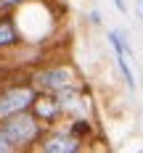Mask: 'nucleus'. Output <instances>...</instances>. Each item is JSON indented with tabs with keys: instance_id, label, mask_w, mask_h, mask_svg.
<instances>
[{
	"instance_id": "1",
	"label": "nucleus",
	"mask_w": 143,
	"mask_h": 153,
	"mask_svg": "<svg viewBox=\"0 0 143 153\" xmlns=\"http://www.w3.org/2000/svg\"><path fill=\"white\" fill-rule=\"evenodd\" d=\"M0 127H3V132H5V137L13 143L16 151L37 148L40 137L45 135V129H48L45 124L32 114V108L29 111H21V114H13V116H8V119H3Z\"/></svg>"
},
{
	"instance_id": "2",
	"label": "nucleus",
	"mask_w": 143,
	"mask_h": 153,
	"mask_svg": "<svg viewBox=\"0 0 143 153\" xmlns=\"http://www.w3.org/2000/svg\"><path fill=\"white\" fill-rule=\"evenodd\" d=\"M32 85L40 92H61L72 85H79V74L72 63H53L32 74Z\"/></svg>"
},
{
	"instance_id": "3",
	"label": "nucleus",
	"mask_w": 143,
	"mask_h": 153,
	"mask_svg": "<svg viewBox=\"0 0 143 153\" xmlns=\"http://www.w3.org/2000/svg\"><path fill=\"white\" fill-rule=\"evenodd\" d=\"M37 87L27 82V85H8L0 90V122L13 116V114H21V111H29L34 98H37Z\"/></svg>"
},
{
	"instance_id": "4",
	"label": "nucleus",
	"mask_w": 143,
	"mask_h": 153,
	"mask_svg": "<svg viewBox=\"0 0 143 153\" xmlns=\"http://www.w3.org/2000/svg\"><path fill=\"white\" fill-rule=\"evenodd\" d=\"M37 151L43 153H79L82 151V140L74 137L69 129H50L40 137L37 143Z\"/></svg>"
},
{
	"instance_id": "5",
	"label": "nucleus",
	"mask_w": 143,
	"mask_h": 153,
	"mask_svg": "<svg viewBox=\"0 0 143 153\" xmlns=\"http://www.w3.org/2000/svg\"><path fill=\"white\" fill-rule=\"evenodd\" d=\"M32 114L48 127V124L56 122L64 111H61V103H58V98H56L53 92H37V98H34V103H32Z\"/></svg>"
},
{
	"instance_id": "6",
	"label": "nucleus",
	"mask_w": 143,
	"mask_h": 153,
	"mask_svg": "<svg viewBox=\"0 0 143 153\" xmlns=\"http://www.w3.org/2000/svg\"><path fill=\"white\" fill-rule=\"evenodd\" d=\"M24 42V34L19 29V21L11 13H0V50H8Z\"/></svg>"
},
{
	"instance_id": "7",
	"label": "nucleus",
	"mask_w": 143,
	"mask_h": 153,
	"mask_svg": "<svg viewBox=\"0 0 143 153\" xmlns=\"http://www.w3.org/2000/svg\"><path fill=\"white\" fill-rule=\"evenodd\" d=\"M114 61H117V69H119V74H122L125 87L130 92H135V74H133V69H130V63H127V53H114Z\"/></svg>"
},
{
	"instance_id": "8",
	"label": "nucleus",
	"mask_w": 143,
	"mask_h": 153,
	"mask_svg": "<svg viewBox=\"0 0 143 153\" xmlns=\"http://www.w3.org/2000/svg\"><path fill=\"white\" fill-rule=\"evenodd\" d=\"M66 129H69L74 137H79L82 143H85V140L93 135V124L88 122L85 116H72V122H69V127H66Z\"/></svg>"
},
{
	"instance_id": "9",
	"label": "nucleus",
	"mask_w": 143,
	"mask_h": 153,
	"mask_svg": "<svg viewBox=\"0 0 143 153\" xmlns=\"http://www.w3.org/2000/svg\"><path fill=\"white\" fill-rule=\"evenodd\" d=\"M27 3H32V0H0V13H11V11L27 5Z\"/></svg>"
},
{
	"instance_id": "10",
	"label": "nucleus",
	"mask_w": 143,
	"mask_h": 153,
	"mask_svg": "<svg viewBox=\"0 0 143 153\" xmlns=\"http://www.w3.org/2000/svg\"><path fill=\"white\" fill-rule=\"evenodd\" d=\"M13 143L5 137V132H3V127H0V153H13Z\"/></svg>"
},
{
	"instance_id": "11",
	"label": "nucleus",
	"mask_w": 143,
	"mask_h": 153,
	"mask_svg": "<svg viewBox=\"0 0 143 153\" xmlns=\"http://www.w3.org/2000/svg\"><path fill=\"white\" fill-rule=\"evenodd\" d=\"M88 19H90V24H98V27H101V21H103V19H101V11H90V13H88Z\"/></svg>"
},
{
	"instance_id": "12",
	"label": "nucleus",
	"mask_w": 143,
	"mask_h": 153,
	"mask_svg": "<svg viewBox=\"0 0 143 153\" xmlns=\"http://www.w3.org/2000/svg\"><path fill=\"white\" fill-rule=\"evenodd\" d=\"M111 3L117 5V11H119V13H127V3H125V0H111Z\"/></svg>"
},
{
	"instance_id": "13",
	"label": "nucleus",
	"mask_w": 143,
	"mask_h": 153,
	"mask_svg": "<svg viewBox=\"0 0 143 153\" xmlns=\"http://www.w3.org/2000/svg\"><path fill=\"white\" fill-rule=\"evenodd\" d=\"M138 3H141V11H143V0H138Z\"/></svg>"
}]
</instances>
